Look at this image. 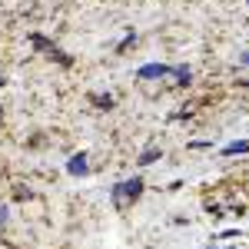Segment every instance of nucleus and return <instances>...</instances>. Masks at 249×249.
<instances>
[{"label":"nucleus","instance_id":"nucleus-2","mask_svg":"<svg viewBox=\"0 0 249 249\" xmlns=\"http://www.w3.org/2000/svg\"><path fill=\"white\" fill-rule=\"evenodd\" d=\"M166 73V67H160V63H153V67H143L140 70V77H163Z\"/></svg>","mask_w":249,"mask_h":249},{"label":"nucleus","instance_id":"nucleus-5","mask_svg":"<svg viewBox=\"0 0 249 249\" xmlns=\"http://www.w3.org/2000/svg\"><path fill=\"white\" fill-rule=\"evenodd\" d=\"M0 223H3V206H0Z\"/></svg>","mask_w":249,"mask_h":249},{"label":"nucleus","instance_id":"nucleus-4","mask_svg":"<svg viewBox=\"0 0 249 249\" xmlns=\"http://www.w3.org/2000/svg\"><path fill=\"white\" fill-rule=\"evenodd\" d=\"M249 143H232V146H226V153H246Z\"/></svg>","mask_w":249,"mask_h":249},{"label":"nucleus","instance_id":"nucleus-6","mask_svg":"<svg viewBox=\"0 0 249 249\" xmlns=\"http://www.w3.org/2000/svg\"><path fill=\"white\" fill-rule=\"evenodd\" d=\"M0 83H3V77H0Z\"/></svg>","mask_w":249,"mask_h":249},{"label":"nucleus","instance_id":"nucleus-7","mask_svg":"<svg viewBox=\"0 0 249 249\" xmlns=\"http://www.w3.org/2000/svg\"><path fill=\"white\" fill-rule=\"evenodd\" d=\"M0 116H3V113H0Z\"/></svg>","mask_w":249,"mask_h":249},{"label":"nucleus","instance_id":"nucleus-3","mask_svg":"<svg viewBox=\"0 0 249 249\" xmlns=\"http://www.w3.org/2000/svg\"><path fill=\"white\" fill-rule=\"evenodd\" d=\"M70 173H87V160L83 156H73L70 160Z\"/></svg>","mask_w":249,"mask_h":249},{"label":"nucleus","instance_id":"nucleus-1","mask_svg":"<svg viewBox=\"0 0 249 249\" xmlns=\"http://www.w3.org/2000/svg\"><path fill=\"white\" fill-rule=\"evenodd\" d=\"M140 190H143L140 179H126V183H120V190H116V206H126L130 199H136Z\"/></svg>","mask_w":249,"mask_h":249}]
</instances>
